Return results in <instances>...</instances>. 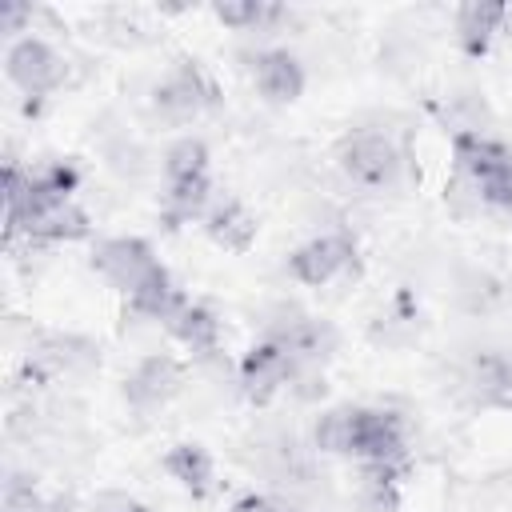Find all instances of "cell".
Returning a JSON list of instances; mask_svg holds the SVG:
<instances>
[{
  "label": "cell",
  "mask_w": 512,
  "mask_h": 512,
  "mask_svg": "<svg viewBox=\"0 0 512 512\" xmlns=\"http://www.w3.org/2000/svg\"><path fill=\"white\" fill-rule=\"evenodd\" d=\"M64 60H60V52H52L44 40H36V36H24V40H16L12 48H8V76H12V84H20L28 96H48L52 88H60L64 84Z\"/></svg>",
  "instance_id": "obj_4"
},
{
  "label": "cell",
  "mask_w": 512,
  "mask_h": 512,
  "mask_svg": "<svg viewBox=\"0 0 512 512\" xmlns=\"http://www.w3.org/2000/svg\"><path fill=\"white\" fill-rule=\"evenodd\" d=\"M180 388V368L168 360V356H152L144 360L132 376H128V400L140 404V408H152V404H164L172 392Z\"/></svg>",
  "instance_id": "obj_10"
},
{
  "label": "cell",
  "mask_w": 512,
  "mask_h": 512,
  "mask_svg": "<svg viewBox=\"0 0 512 512\" xmlns=\"http://www.w3.org/2000/svg\"><path fill=\"white\" fill-rule=\"evenodd\" d=\"M316 444L324 452L356 456L364 464H404V428L392 412L380 408H332L316 424Z\"/></svg>",
  "instance_id": "obj_1"
},
{
  "label": "cell",
  "mask_w": 512,
  "mask_h": 512,
  "mask_svg": "<svg viewBox=\"0 0 512 512\" xmlns=\"http://www.w3.org/2000/svg\"><path fill=\"white\" fill-rule=\"evenodd\" d=\"M164 468L192 492V496H204L212 488V460L200 444H176L168 456H164Z\"/></svg>",
  "instance_id": "obj_16"
},
{
  "label": "cell",
  "mask_w": 512,
  "mask_h": 512,
  "mask_svg": "<svg viewBox=\"0 0 512 512\" xmlns=\"http://www.w3.org/2000/svg\"><path fill=\"white\" fill-rule=\"evenodd\" d=\"M272 340L292 356V364H320L332 348H336V332L320 320H308V316H292L284 328L272 332Z\"/></svg>",
  "instance_id": "obj_9"
},
{
  "label": "cell",
  "mask_w": 512,
  "mask_h": 512,
  "mask_svg": "<svg viewBox=\"0 0 512 512\" xmlns=\"http://www.w3.org/2000/svg\"><path fill=\"white\" fill-rule=\"evenodd\" d=\"M504 16H508L504 4H464V8L456 12L460 48H464L468 56H484L488 44H492V36H496V28L504 24Z\"/></svg>",
  "instance_id": "obj_11"
},
{
  "label": "cell",
  "mask_w": 512,
  "mask_h": 512,
  "mask_svg": "<svg viewBox=\"0 0 512 512\" xmlns=\"http://www.w3.org/2000/svg\"><path fill=\"white\" fill-rule=\"evenodd\" d=\"M232 512H292L284 500H276V496H264V492H248V496H240L236 504H232Z\"/></svg>",
  "instance_id": "obj_21"
},
{
  "label": "cell",
  "mask_w": 512,
  "mask_h": 512,
  "mask_svg": "<svg viewBox=\"0 0 512 512\" xmlns=\"http://www.w3.org/2000/svg\"><path fill=\"white\" fill-rule=\"evenodd\" d=\"M352 252H356V244H352V236H344V232L312 236L308 244H300V248L288 256V272H292L300 284L320 288V284H328L340 268H348Z\"/></svg>",
  "instance_id": "obj_6"
},
{
  "label": "cell",
  "mask_w": 512,
  "mask_h": 512,
  "mask_svg": "<svg viewBox=\"0 0 512 512\" xmlns=\"http://www.w3.org/2000/svg\"><path fill=\"white\" fill-rule=\"evenodd\" d=\"M24 232L36 236V240H80V236H88V216L68 200V204H56V208L36 212L24 224Z\"/></svg>",
  "instance_id": "obj_15"
},
{
  "label": "cell",
  "mask_w": 512,
  "mask_h": 512,
  "mask_svg": "<svg viewBox=\"0 0 512 512\" xmlns=\"http://www.w3.org/2000/svg\"><path fill=\"white\" fill-rule=\"evenodd\" d=\"M168 332H172L184 348H192V352H216V344H220V324H216V316H212L204 304H192V300L168 320Z\"/></svg>",
  "instance_id": "obj_14"
},
{
  "label": "cell",
  "mask_w": 512,
  "mask_h": 512,
  "mask_svg": "<svg viewBox=\"0 0 512 512\" xmlns=\"http://www.w3.org/2000/svg\"><path fill=\"white\" fill-rule=\"evenodd\" d=\"M164 172H168V184H180V180H200L208 176V148L200 140H180L168 160H164Z\"/></svg>",
  "instance_id": "obj_18"
},
{
  "label": "cell",
  "mask_w": 512,
  "mask_h": 512,
  "mask_svg": "<svg viewBox=\"0 0 512 512\" xmlns=\"http://www.w3.org/2000/svg\"><path fill=\"white\" fill-rule=\"evenodd\" d=\"M336 164L352 184L372 188V192L392 188L400 180V168H404L400 148L384 132H352V136H344L336 144Z\"/></svg>",
  "instance_id": "obj_2"
},
{
  "label": "cell",
  "mask_w": 512,
  "mask_h": 512,
  "mask_svg": "<svg viewBox=\"0 0 512 512\" xmlns=\"http://www.w3.org/2000/svg\"><path fill=\"white\" fill-rule=\"evenodd\" d=\"M204 228H208V236H212L216 244H224V248H232V252H244V248L252 244V236H256V220L244 212L240 200H220V204H212L208 216H204Z\"/></svg>",
  "instance_id": "obj_12"
},
{
  "label": "cell",
  "mask_w": 512,
  "mask_h": 512,
  "mask_svg": "<svg viewBox=\"0 0 512 512\" xmlns=\"http://www.w3.org/2000/svg\"><path fill=\"white\" fill-rule=\"evenodd\" d=\"M296 372V364H292V356L268 336L264 344H256L244 360H240V388H244V396L248 400H256V404H264L268 396H276L284 384H288V376Z\"/></svg>",
  "instance_id": "obj_7"
},
{
  "label": "cell",
  "mask_w": 512,
  "mask_h": 512,
  "mask_svg": "<svg viewBox=\"0 0 512 512\" xmlns=\"http://www.w3.org/2000/svg\"><path fill=\"white\" fill-rule=\"evenodd\" d=\"M252 80L264 100L272 104H292L304 92V68L288 48H268L252 60Z\"/></svg>",
  "instance_id": "obj_8"
},
{
  "label": "cell",
  "mask_w": 512,
  "mask_h": 512,
  "mask_svg": "<svg viewBox=\"0 0 512 512\" xmlns=\"http://www.w3.org/2000/svg\"><path fill=\"white\" fill-rule=\"evenodd\" d=\"M208 188H212L208 176L168 184V192H164V216H168V224H184V220L200 216L208 208Z\"/></svg>",
  "instance_id": "obj_17"
},
{
  "label": "cell",
  "mask_w": 512,
  "mask_h": 512,
  "mask_svg": "<svg viewBox=\"0 0 512 512\" xmlns=\"http://www.w3.org/2000/svg\"><path fill=\"white\" fill-rule=\"evenodd\" d=\"M128 304H132V312H140V316H148V320H172L188 300L180 296V288L172 284V276H168V268H160L156 276H148L132 296H128Z\"/></svg>",
  "instance_id": "obj_13"
},
{
  "label": "cell",
  "mask_w": 512,
  "mask_h": 512,
  "mask_svg": "<svg viewBox=\"0 0 512 512\" xmlns=\"http://www.w3.org/2000/svg\"><path fill=\"white\" fill-rule=\"evenodd\" d=\"M32 512H68V508H60V504H44V500H40Z\"/></svg>",
  "instance_id": "obj_22"
},
{
  "label": "cell",
  "mask_w": 512,
  "mask_h": 512,
  "mask_svg": "<svg viewBox=\"0 0 512 512\" xmlns=\"http://www.w3.org/2000/svg\"><path fill=\"white\" fill-rule=\"evenodd\" d=\"M216 16L232 28H256L280 16L276 4H260V0H232V4H216Z\"/></svg>",
  "instance_id": "obj_20"
},
{
  "label": "cell",
  "mask_w": 512,
  "mask_h": 512,
  "mask_svg": "<svg viewBox=\"0 0 512 512\" xmlns=\"http://www.w3.org/2000/svg\"><path fill=\"white\" fill-rule=\"evenodd\" d=\"M152 104H156V112L168 116V120H188V116L204 112L208 104H216V84H212L196 64L184 60L164 84H156Z\"/></svg>",
  "instance_id": "obj_5"
},
{
  "label": "cell",
  "mask_w": 512,
  "mask_h": 512,
  "mask_svg": "<svg viewBox=\"0 0 512 512\" xmlns=\"http://www.w3.org/2000/svg\"><path fill=\"white\" fill-rule=\"evenodd\" d=\"M92 264H96V272L112 284V288H120L124 296H132L148 276H156L164 264L152 256V248L144 244V240H136V236H116V240H104L100 248H96V256H92Z\"/></svg>",
  "instance_id": "obj_3"
},
{
  "label": "cell",
  "mask_w": 512,
  "mask_h": 512,
  "mask_svg": "<svg viewBox=\"0 0 512 512\" xmlns=\"http://www.w3.org/2000/svg\"><path fill=\"white\" fill-rule=\"evenodd\" d=\"M472 188H476V196H480L484 204L512 212V156L500 160L496 168H488L480 180H472Z\"/></svg>",
  "instance_id": "obj_19"
},
{
  "label": "cell",
  "mask_w": 512,
  "mask_h": 512,
  "mask_svg": "<svg viewBox=\"0 0 512 512\" xmlns=\"http://www.w3.org/2000/svg\"><path fill=\"white\" fill-rule=\"evenodd\" d=\"M112 512H144L140 504H128V500H120V508H112Z\"/></svg>",
  "instance_id": "obj_23"
}]
</instances>
